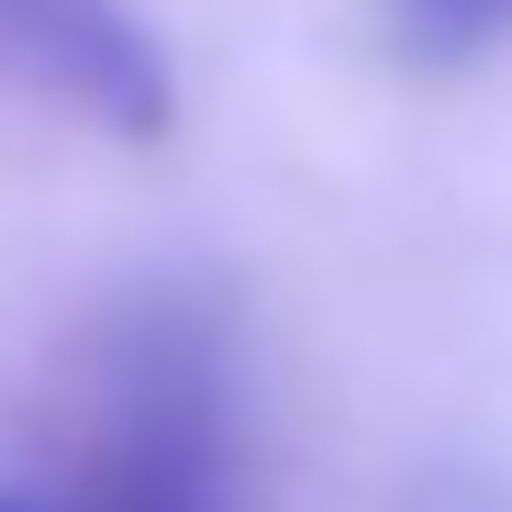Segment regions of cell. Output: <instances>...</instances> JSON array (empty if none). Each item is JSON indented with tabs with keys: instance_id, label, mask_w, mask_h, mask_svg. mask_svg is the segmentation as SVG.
I'll return each mask as SVG.
<instances>
[{
	"instance_id": "6da1fadb",
	"label": "cell",
	"mask_w": 512,
	"mask_h": 512,
	"mask_svg": "<svg viewBox=\"0 0 512 512\" xmlns=\"http://www.w3.org/2000/svg\"><path fill=\"white\" fill-rule=\"evenodd\" d=\"M90 512H223V379H212L201 323L145 312L112 346Z\"/></svg>"
},
{
	"instance_id": "7a4b0ae2",
	"label": "cell",
	"mask_w": 512,
	"mask_h": 512,
	"mask_svg": "<svg viewBox=\"0 0 512 512\" xmlns=\"http://www.w3.org/2000/svg\"><path fill=\"white\" fill-rule=\"evenodd\" d=\"M0 67L123 145H156L167 112H179V90H167V67L123 0H0Z\"/></svg>"
},
{
	"instance_id": "3957f363",
	"label": "cell",
	"mask_w": 512,
	"mask_h": 512,
	"mask_svg": "<svg viewBox=\"0 0 512 512\" xmlns=\"http://www.w3.org/2000/svg\"><path fill=\"white\" fill-rule=\"evenodd\" d=\"M390 34L423 67H468V56H490L512 34V0H390Z\"/></svg>"
}]
</instances>
